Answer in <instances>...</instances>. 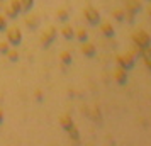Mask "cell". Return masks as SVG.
Masks as SVG:
<instances>
[{
	"label": "cell",
	"mask_w": 151,
	"mask_h": 146,
	"mask_svg": "<svg viewBox=\"0 0 151 146\" xmlns=\"http://www.w3.org/2000/svg\"><path fill=\"white\" fill-rule=\"evenodd\" d=\"M5 34H7L9 44H10V46H14V48H17V46L22 42V31L19 27H9V26H7Z\"/></svg>",
	"instance_id": "1"
},
{
	"label": "cell",
	"mask_w": 151,
	"mask_h": 146,
	"mask_svg": "<svg viewBox=\"0 0 151 146\" xmlns=\"http://www.w3.org/2000/svg\"><path fill=\"white\" fill-rule=\"evenodd\" d=\"M132 42L139 46V48H148L151 46V36L146 32V31H136L134 34H132Z\"/></svg>",
	"instance_id": "2"
},
{
	"label": "cell",
	"mask_w": 151,
	"mask_h": 146,
	"mask_svg": "<svg viewBox=\"0 0 151 146\" xmlns=\"http://www.w3.org/2000/svg\"><path fill=\"white\" fill-rule=\"evenodd\" d=\"M55 39H56V27H53V26H49V27L44 29L41 32V37H39V41H41V44L44 48L51 46Z\"/></svg>",
	"instance_id": "3"
},
{
	"label": "cell",
	"mask_w": 151,
	"mask_h": 146,
	"mask_svg": "<svg viewBox=\"0 0 151 146\" xmlns=\"http://www.w3.org/2000/svg\"><path fill=\"white\" fill-rule=\"evenodd\" d=\"M83 15H85V19H87L92 26L100 24V14H99V10H97L95 7H87L83 10Z\"/></svg>",
	"instance_id": "4"
},
{
	"label": "cell",
	"mask_w": 151,
	"mask_h": 146,
	"mask_svg": "<svg viewBox=\"0 0 151 146\" xmlns=\"http://www.w3.org/2000/svg\"><path fill=\"white\" fill-rule=\"evenodd\" d=\"M117 65L119 66H122L126 70H131L134 66V56L131 55V53H126V55H117Z\"/></svg>",
	"instance_id": "5"
},
{
	"label": "cell",
	"mask_w": 151,
	"mask_h": 146,
	"mask_svg": "<svg viewBox=\"0 0 151 146\" xmlns=\"http://www.w3.org/2000/svg\"><path fill=\"white\" fill-rule=\"evenodd\" d=\"M80 51H82V55H85V58H93L97 53V48L93 42L90 41H83L82 46H80Z\"/></svg>",
	"instance_id": "6"
},
{
	"label": "cell",
	"mask_w": 151,
	"mask_h": 146,
	"mask_svg": "<svg viewBox=\"0 0 151 146\" xmlns=\"http://www.w3.org/2000/svg\"><path fill=\"white\" fill-rule=\"evenodd\" d=\"M114 80H116L119 85H126L127 83V70L122 68V66H117L114 70Z\"/></svg>",
	"instance_id": "7"
},
{
	"label": "cell",
	"mask_w": 151,
	"mask_h": 146,
	"mask_svg": "<svg viewBox=\"0 0 151 146\" xmlns=\"http://www.w3.org/2000/svg\"><path fill=\"white\" fill-rule=\"evenodd\" d=\"M60 126H61L65 131H68L71 126H75V124H73V119H71V116H70V114H63L61 117H60Z\"/></svg>",
	"instance_id": "8"
},
{
	"label": "cell",
	"mask_w": 151,
	"mask_h": 146,
	"mask_svg": "<svg viewBox=\"0 0 151 146\" xmlns=\"http://www.w3.org/2000/svg\"><path fill=\"white\" fill-rule=\"evenodd\" d=\"M126 10H129V12H132V14H137V12L141 10L139 0H127V2H126Z\"/></svg>",
	"instance_id": "9"
},
{
	"label": "cell",
	"mask_w": 151,
	"mask_h": 146,
	"mask_svg": "<svg viewBox=\"0 0 151 146\" xmlns=\"http://www.w3.org/2000/svg\"><path fill=\"white\" fill-rule=\"evenodd\" d=\"M61 34H63V37H65V39H73V37H75V31H73V27H71V26H70V24H65V26H63L61 27Z\"/></svg>",
	"instance_id": "10"
},
{
	"label": "cell",
	"mask_w": 151,
	"mask_h": 146,
	"mask_svg": "<svg viewBox=\"0 0 151 146\" xmlns=\"http://www.w3.org/2000/svg\"><path fill=\"white\" fill-rule=\"evenodd\" d=\"M100 31H102V34L107 36V37H112V36H114V27H112L110 22H102V24H100Z\"/></svg>",
	"instance_id": "11"
},
{
	"label": "cell",
	"mask_w": 151,
	"mask_h": 146,
	"mask_svg": "<svg viewBox=\"0 0 151 146\" xmlns=\"http://www.w3.org/2000/svg\"><path fill=\"white\" fill-rule=\"evenodd\" d=\"M24 22H26V26H27V27H31V29L39 27V17H37V15H27Z\"/></svg>",
	"instance_id": "12"
},
{
	"label": "cell",
	"mask_w": 151,
	"mask_h": 146,
	"mask_svg": "<svg viewBox=\"0 0 151 146\" xmlns=\"http://www.w3.org/2000/svg\"><path fill=\"white\" fill-rule=\"evenodd\" d=\"M4 15H5L7 19H17L19 12H17V10H14V9L10 7L9 4H5V5H4Z\"/></svg>",
	"instance_id": "13"
},
{
	"label": "cell",
	"mask_w": 151,
	"mask_h": 146,
	"mask_svg": "<svg viewBox=\"0 0 151 146\" xmlns=\"http://www.w3.org/2000/svg\"><path fill=\"white\" fill-rule=\"evenodd\" d=\"M60 60H61V63H65V65H71V61H73L70 51H61V53H60Z\"/></svg>",
	"instance_id": "14"
},
{
	"label": "cell",
	"mask_w": 151,
	"mask_h": 146,
	"mask_svg": "<svg viewBox=\"0 0 151 146\" xmlns=\"http://www.w3.org/2000/svg\"><path fill=\"white\" fill-rule=\"evenodd\" d=\"M75 36H76V39L80 42H83V41H87L88 39V32L85 31L83 27H80V29H76V32H75Z\"/></svg>",
	"instance_id": "15"
},
{
	"label": "cell",
	"mask_w": 151,
	"mask_h": 146,
	"mask_svg": "<svg viewBox=\"0 0 151 146\" xmlns=\"http://www.w3.org/2000/svg\"><path fill=\"white\" fill-rule=\"evenodd\" d=\"M68 134H70V139H71L73 143H78V141H80V134H78V129H76L75 126H71L68 129Z\"/></svg>",
	"instance_id": "16"
},
{
	"label": "cell",
	"mask_w": 151,
	"mask_h": 146,
	"mask_svg": "<svg viewBox=\"0 0 151 146\" xmlns=\"http://www.w3.org/2000/svg\"><path fill=\"white\" fill-rule=\"evenodd\" d=\"M56 19L61 22H66L68 21V10L66 9H58L56 10Z\"/></svg>",
	"instance_id": "17"
},
{
	"label": "cell",
	"mask_w": 151,
	"mask_h": 146,
	"mask_svg": "<svg viewBox=\"0 0 151 146\" xmlns=\"http://www.w3.org/2000/svg\"><path fill=\"white\" fill-rule=\"evenodd\" d=\"M5 56H7L10 61H17V60H19V51H17V48H14V49L9 48V51L5 53Z\"/></svg>",
	"instance_id": "18"
},
{
	"label": "cell",
	"mask_w": 151,
	"mask_h": 146,
	"mask_svg": "<svg viewBox=\"0 0 151 146\" xmlns=\"http://www.w3.org/2000/svg\"><path fill=\"white\" fill-rule=\"evenodd\" d=\"M21 7H22V12H29L34 7V0H21Z\"/></svg>",
	"instance_id": "19"
},
{
	"label": "cell",
	"mask_w": 151,
	"mask_h": 146,
	"mask_svg": "<svg viewBox=\"0 0 151 146\" xmlns=\"http://www.w3.org/2000/svg\"><path fill=\"white\" fill-rule=\"evenodd\" d=\"M112 17H114L116 21L122 22V21H124V17H126V12H124V9H116V10L112 12Z\"/></svg>",
	"instance_id": "20"
},
{
	"label": "cell",
	"mask_w": 151,
	"mask_h": 146,
	"mask_svg": "<svg viewBox=\"0 0 151 146\" xmlns=\"http://www.w3.org/2000/svg\"><path fill=\"white\" fill-rule=\"evenodd\" d=\"M9 5L14 9V10H17V12H22V7H21V0H10L9 2Z\"/></svg>",
	"instance_id": "21"
},
{
	"label": "cell",
	"mask_w": 151,
	"mask_h": 146,
	"mask_svg": "<svg viewBox=\"0 0 151 146\" xmlns=\"http://www.w3.org/2000/svg\"><path fill=\"white\" fill-rule=\"evenodd\" d=\"M7 29V17L4 14H0V32H4Z\"/></svg>",
	"instance_id": "22"
},
{
	"label": "cell",
	"mask_w": 151,
	"mask_h": 146,
	"mask_svg": "<svg viewBox=\"0 0 151 146\" xmlns=\"http://www.w3.org/2000/svg\"><path fill=\"white\" fill-rule=\"evenodd\" d=\"M9 48H10L9 41L7 42H0V53H2V55H5V53L9 51Z\"/></svg>",
	"instance_id": "23"
},
{
	"label": "cell",
	"mask_w": 151,
	"mask_h": 146,
	"mask_svg": "<svg viewBox=\"0 0 151 146\" xmlns=\"http://www.w3.org/2000/svg\"><path fill=\"white\" fill-rule=\"evenodd\" d=\"M124 12H126V17H124V19H127V22H134V15L136 14H132L129 10H126V9H124Z\"/></svg>",
	"instance_id": "24"
},
{
	"label": "cell",
	"mask_w": 151,
	"mask_h": 146,
	"mask_svg": "<svg viewBox=\"0 0 151 146\" xmlns=\"http://www.w3.org/2000/svg\"><path fill=\"white\" fill-rule=\"evenodd\" d=\"M34 95H36V99H37L39 102L42 100V92H41V90H36V93H34Z\"/></svg>",
	"instance_id": "25"
},
{
	"label": "cell",
	"mask_w": 151,
	"mask_h": 146,
	"mask_svg": "<svg viewBox=\"0 0 151 146\" xmlns=\"http://www.w3.org/2000/svg\"><path fill=\"white\" fill-rule=\"evenodd\" d=\"M144 63H146V66L151 70V58H144Z\"/></svg>",
	"instance_id": "26"
},
{
	"label": "cell",
	"mask_w": 151,
	"mask_h": 146,
	"mask_svg": "<svg viewBox=\"0 0 151 146\" xmlns=\"http://www.w3.org/2000/svg\"><path fill=\"white\" fill-rule=\"evenodd\" d=\"M2 122H4V111L0 109V124H2Z\"/></svg>",
	"instance_id": "27"
},
{
	"label": "cell",
	"mask_w": 151,
	"mask_h": 146,
	"mask_svg": "<svg viewBox=\"0 0 151 146\" xmlns=\"http://www.w3.org/2000/svg\"><path fill=\"white\" fill-rule=\"evenodd\" d=\"M151 2V0H150ZM148 14H150V17H151V4H148Z\"/></svg>",
	"instance_id": "28"
},
{
	"label": "cell",
	"mask_w": 151,
	"mask_h": 146,
	"mask_svg": "<svg viewBox=\"0 0 151 146\" xmlns=\"http://www.w3.org/2000/svg\"><path fill=\"white\" fill-rule=\"evenodd\" d=\"M148 2H150V0H148Z\"/></svg>",
	"instance_id": "29"
}]
</instances>
